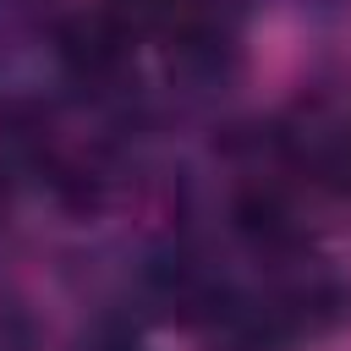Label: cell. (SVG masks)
<instances>
[{"label": "cell", "mask_w": 351, "mask_h": 351, "mask_svg": "<svg viewBox=\"0 0 351 351\" xmlns=\"http://www.w3.org/2000/svg\"><path fill=\"white\" fill-rule=\"evenodd\" d=\"M236 225H241V236H252V241H280V236H291V214H285V203H280L274 192H247V197L236 203Z\"/></svg>", "instance_id": "cell-2"}, {"label": "cell", "mask_w": 351, "mask_h": 351, "mask_svg": "<svg viewBox=\"0 0 351 351\" xmlns=\"http://www.w3.org/2000/svg\"><path fill=\"white\" fill-rule=\"evenodd\" d=\"M60 55H66V66L77 71V77H110L115 66H121V55H126V33L110 22V16H82V22H71L66 33H60Z\"/></svg>", "instance_id": "cell-1"}]
</instances>
